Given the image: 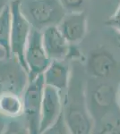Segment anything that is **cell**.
<instances>
[{
  "label": "cell",
  "mask_w": 120,
  "mask_h": 134,
  "mask_svg": "<svg viewBox=\"0 0 120 134\" xmlns=\"http://www.w3.org/2000/svg\"><path fill=\"white\" fill-rule=\"evenodd\" d=\"M42 44L50 60H67L70 44L63 36L58 25L49 26L41 31Z\"/></svg>",
  "instance_id": "obj_11"
},
{
  "label": "cell",
  "mask_w": 120,
  "mask_h": 134,
  "mask_svg": "<svg viewBox=\"0 0 120 134\" xmlns=\"http://www.w3.org/2000/svg\"><path fill=\"white\" fill-rule=\"evenodd\" d=\"M106 24L112 27L120 35V5L116 10L114 14L106 21Z\"/></svg>",
  "instance_id": "obj_18"
},
{
  "label": "cell",
  "mask_w": 120,
  "mask_h": 134,
  "mask_svg": "<svg viewBox=\"0 0 120 134\" xmlns=\"http://www.w3.org/2000/svg\"><path fill=\"white\" fill-rule=\"evenodd\" d=\"M73 66L68 86L63 96V114L71 134H88L92 129L93 120L87 107L80 64L75 61Z\"/></svg>",
  "instance_id": "obj_1"
},
{
  "label": "cell",
  "mask_w": 120,
  "mask_h": 134,
  "mask_svg": "<svg viewBox=\"0 0 120 134\" xmlns=\"http://www.w3.org/2000/svg\"><path fill=\"white\" fill-rule=\"evenodd\" d=\"M5 55H6V51L4 50L3 48H1L0 47V59H1L2 57H4Z\"/></svg>",
  "instance_id": "obj_22"
},
{
  "label": "cell",
  "mask_w": 120,
  "mask_h": 134,
  "mask_svg": "<svg viewBox=\"0 0 120 134\" xmlns=\"http://www.w3.org/2000/svg\"><path fill=\"white\" fill-rule=\"evenodd\" d=\"M43 74L30 80L22 95L23 114L29 133L40 134V109L44 90Z\"/></svg>",
  "instance_id": "obj_3"
},
{
  "label": "cell",
  "mask_w": 120,
  "mask_h": 134,
  "mask_svg": "<svg viewBox=\"0 0 120 134\" xmlns=\"http://www.w3.org/2000/svg\"><path fill=\"white\" fill-rule=\"evenodd\" d=\"M6 118L5 116H3L2 114H0V134L1 133H5V130L6 126Z\"/></svg>",
  "instance_id": "obj_19"
},
{
  "label": "cell",
  "mask_w": 120,
  "mask_h": 134,
  "mask_svg": "<svg viewBox=\"0 0 120 134\" xmlns=\"http://www.w3.org/2000/svg\"><path fill=\"white\" fill-rule=\"evenodd\" d=\"M11 21V10L8 4L0 10V47L6 51V55H10Z\"/></svg>",
  "instance_id": "obj_14"
},
{
  "label": "cell",
  "mask_w": 120,
  "mask_h": 134,
  "mask_svg": "<svg viewBox=\"0 0 120 134\" xmlns=\"http://www.w3.org/2000/svg\"><path fill=\"white\" fill-rule=\"evenodd\" d=\"M70 45H77L87 33V17L84 11L68 12L58 25Z\"/></svg>",
  "instance_id": "obj_9"
},
{
  "label": "cell",
  "mask_w": 120,
  "mask_h": 134,
  "mask_svg": "<svg viewBox=\"0 0 120 134\" xmlns=\"http://www.w3.org/2000/svg\"><path fill=\"white\" fill-rule=\"evenodd\" d=\"M0 114L6 119L20 117L23 114V99L14 93L0 94Z\"/></svg>",
  "instance_id": "obj_13"
},
{
  "label": "cell",
  "mask_w": 120,
  "mask_h": 134,
  "mask_svg": "<svg viewBox=\"0 0 120 134\" xmlns=\"http://www.w3.org/2000/svg\"><path fill=\"white\" fill-rule=\"evenodd\" d=\"M117 105H118V107L120 109V85H119L118 90L117 91Z\"/></svg>",
  "instance_id": "obj_21"
},
{
  "label": "cell",
  "mask_w": 120,
  "mask_h": 134,
  "mask_svg": "<svg viewBox=\"0 0 120 134\" xmlns=\"http://www.w3.org/2000/svg\"><path fill=\"white\" fill-rule=\"evenodd\" d=\"M12 0H0V10L4 7L5 5H8Z\"/></svg>",
  "instance_id": "obj_20"
},
{
  "label": "cell",
  "mask_w": 120,
  "mask_h": 134,
  "mask_svg": "<svg viewBox=\"0 0 120 134\" xmlns=\"http://www.w3.org/2000/svg\"><path fill=\"white\" fill-rule=\"evenodd\" d=\"M86 94V102L91 118L101 119L117 105V90L108 82L91 83Z\"/></svg>",
  "instance_id": "obj_5"
},
{
  "label": "cell",
  "mask_w": 120,
  "mask_h": 134,
  "mask_svg": "<svg viewBox=\"0 0 120 134\" xmlns=\"http://www.w3.org/2000/svg\"><path fill=\"white\" fill-rule=\"evenodd\" d=\"M71 67L66 59L51 60L48 68L43 72L45 85L56 88L62 96L67 88L70 78Z\"/></svg>",
  "instance_id": "obj_12"
},
{
  "label": "cell",
  "mask_w": 120,
  "mask_h": 134,
  "mask_svg": "<svg viewBox=\"0 0 120 134\" xmlns=\"http://www.w3.org/2000/svg\"><path fill=\"white\" fill-rule=\"evenodd\" d=\"M117 66L114 55L105 48L91 51L86 60V69L93 78L106 79L115 72Z\"/></svg>",
  "instance_id": "obj_10"
},
{
  "label": "cell",
  "mask_w": 120,
  "mask_h": 134,
  "mask_svg": "<svg viewBox=\"0 0 120 134\" xmlns=\"http://www.w3.org/2000/svg\"><path fill=\"white\" fill-rule=\"evenodd\" d=\"M23 57L29 74V81L43 74L51 60L48 57L43 47L41 31L32 28Z\"/></svg>",
  "instance_id": "obj_7"
},
{
  "label": "cell",
  "mask_w": 120,
  "mask_h": 134,
  "mask_svg": "<svg viewBox=\"0 0 120 134\" xmlns=\"http://www.w3.org/2000/svg\"><path fill=\"white\" fill-rule=\"evenodd\" d=\"M20 0H12L9 3L11 10V34H10V55L16 57L26 68L24 63V49L32 31L30 23L20 11ZM27 70V68H26Z\"/></svg>",
  "instance_id": "obj_6"
},
{
  "label": "cell",
  "mask_w": 120,
  "mask_h": 134,
  "mask_svg": "<svg viewBox=\"0 0 120 134\" xmlns=\"http://www.w3.org/2000/svg\"><path fill=\"white\" fill-rule=\"evenodd\" d=\"M63 7L68 12H79L84 5L85 0H59Z\"/></svg>",
  "instance_id": "obj_17"
},
{
  "label": "cell",
  "mask_w": 120,
  "mask_h": 134,
  "mask_svg": "<svg viewBox=\"0 0 120 134\" xmlns=\"http://www.w3.org/2000/svg\"><path fill=\"white\" fill-rule=\"evenodd\" d=\"M19 6L30 27L40 31L58 25L66 14L59 0H20Z\"/></svg>",
  "instance_id": "obj_2"
},
{
  "label": "cell",
  "mask_w": 120,
  "mask_h": 134,
  "mask_svg": "<svg viewBox=\"0 0 120 134\" xmlns=\"http://www.w3.org/2000/svg\"><path fill=\"white\" fill-rule=\"evenodd\" d=\"M19 117L11 118L6 122V126L5 130V133H21L25 134L29 133L28 128L26 126L24 121L18 120Z\"/></svg>",
  "instance_id": "obj_16"
},
{
  "label": "cell",
  "mask_w": 120,
  "mask_h": 134,
  "mask_svg": "<svg viewBox=\"0 0 120 134\" xmlns=\"http://www.w3.org/2000/svg\"><path fill=\"white\" fill-rule=\"evenodd\" d=\"M63 110V96L56 88L45 85L40 109V134L49 129Z\"/></svg>",
  "instance_id": "obj_8"
},
{
  "label": "cell",
  "mask_w": 120,
  "mask_h": 134,
  "mask_svg": "<svg viewBox=\"0 0 120 134\" xmlns=\"http://www.w3.org/2000/svg\"><path fill=\"white\" fill-rule=\"evenodd\" d=\"M28 82V71L16 57L9 55L0 59V94L14 93L22 96Z\"/></svg>",
  "instance_id": "obj_4"
},
{
  "label": "cell",
  "mask_w": 120,
  "mask_h": 134,
  "mask_svg": "<svg viewBox=\"0 0 120 134\" xmlns=\"http://www.w3.org/2000/svg\"><path fill=\"white\" fill-rule=\"evenodd\" d=\"M70 133V131L68 129V126L66 124V122L65 120L63 110L59 114L58 118L56 120L49 129H47L43 132V134H68Z\"/></svg>",
  "instance_id": "obj_15"
}]
</instances>
